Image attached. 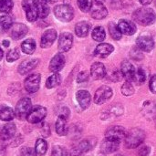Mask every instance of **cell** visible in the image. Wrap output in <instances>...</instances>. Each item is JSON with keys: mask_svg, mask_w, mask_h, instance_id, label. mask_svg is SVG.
<instances>
[{"mask_svg": "<svg viewBox=\"0 0 156 156\" xmlns=\"http://www.w3.org/2000/svg\"><path fill=\"white\" fill-rule=\"evenodd\" d=\"M133 20L142 26H150L156 20V14L154 9L149 7H140L133 14Z\"/></svg>", "mask_w": 156, "mask_h": 156, "instance_id": "1", "label": "cell"}, {"mask_svg": "<svg viewBox=\"0 0 156 156\" xmlns=\"http://www.w3.org/2000/svg\"><path fill=\"white\" fill-rule=\"evenodd\" d=\"M145 139V133L139 128H133L127 132L124 138L125 146L128 149H133L140 146Z\"/></svg>", "mask_w": 156, "mask_h": 156, "instance_id": "2", "label": "cell"}, {"mask_svg": "<svg viewBox=\"0 0 156 156\" xmlns=\"http://www.w3.org/2000/svg\"><path fill=\"white\" fill-rule=\"evenodd\" d=\"M54 14L56 17L62 22H69L74 17V10L72 6L66 4L56 5L54 8Z\"/></svg>", "mask_w": 156, "mask_h": 156, "instance_id": "3", "label": "cell"}, {"mask_svg": "<svg viewBox=\"0 0 156 156\" xmlns=\"http://www.w3.org/2000/svg\"><path fill=\"white\" fill-rule=\"evenodd\" d=\"M31 109H32L31 100L29 98H23L17 102L16 106L15 117H16V119H18L19 121H23L27 119V116Z\"/></svg>", "mask_w": 156, "mask_h": 156, "instance_id": "4", "label": "cell"}, {"mask_svg": "<svg viewBox=\"0 0 156 156\" xmlns=\"http://www.w3.org/2000/svg\"><path fill=\"white\" fill-rule=\"evenodd\" d=\"M47 116V109L43 106H35L30 110L27 116V120L31 124L41 122Z\"/></svg>", "mask_w": 156, "mask_h": 156, "instance_id": "5", "label": "cell"}, {"mask_svg": "<svg viewBox=\"0 0 156 156\" xmlns=\"http://www.w3.org/2000/svg\"><path fill=\"white\" fill-rule=\"evenodd\" d=\"M112 90L109 86L103 85L96 90L94 95V102L98 105H101L109 101L112 97Z\"/></svg>", "mask_w": 156, "mask_h": 156, "instance_id": "6", "label": "cell"}, {"mask_svg": "<svg viewBox=\"0 0 156 156\" xmlns=\"http://www.w3.org/2000/svg\"><path fill=\"white\" fill-rule=\"evenodd\" d=\"M136 46L144 52H150L154 48V41L149 35H141L136 39Z\"/></svg>", "mask_w": 156, "mask_h": 156, "instance_id": "7", "label": "cell"}, {"mask_svg": "<svg viewBox=\"0 0 156 156\" xmlns=\"http://www.w3.org/2000/svg\"><path fill=\"white\" fill-rule=\"evenodd\" d=\"M39 85H40V74L38 73L29 75L25 80V82H24L25 89L29 93L37 92L39 89Z\"/></svg>", "mask_w": 156, "mask_h": 156, "instance_id": "8", "label": "cell"}, {"mask_svg": "<svg viewBox=\"0 0 156 156\" xmlns=\"http://www.w3.org/2000/svg\"><path fill=\"white\" fill-rule=\"evenodd\" d=\"M22 6L26 12L27 19L29 22L36 21L37 18L38 17V15H37V10L34 0H23Z\"/></svg>", "mask_w": 156, "mask_h": 156, "instance_id": "9", "label": "cell"}, {"mask_svg": "<svg viewBox=\"0 0 156 156\" xmlns=\"http://www.w3.org/2000/svg\"><path fill=\"white\" fill-rule=\"evenodd\" d=\"M127 133V131L122 127V126H112L108 128L105 132V138H111V139H115L122 141L125 138Z\"/></svg>", "mask_w": 156, "mask_h": 156, "instance_id": "10", "label": "cell"}, {"mask_svg": "<svg viewBox=\"0 0 156 156\" xmlns=\"http://www.w3.org/2000/svg\"><path fill=\"white\" fill-rule=\"evenodd\" d=\"M96 142L92 143L90 140H83L81 141L78 145H76L72 150H71V156H81L82 154H86L87 152L90 151Z\"/></svg>", "mask_w": 156, "mask_h": 156, "instance_id": "11", "label": "cell"}, {"mask_svg": "<svg viewBox=\"0 0 156 156\" xmlns=\"http://www.w3.org/2000/svg\"><path fill=\"white\" fill-rule=\"evenodd\" d=\"M73 44V36L71 33L69 32H64L59 36L58 38V50L62 52H67L69 51Z\"/></svg>", "mask_w": 156, "mask_h": 156, "instance_id": "12", "label": "cell"}, {"mask_svg": "<svg viewBox=\"0 0 156 156\" xmlns=\"http://www.w3.org/2000/svg\"><path fill=\"white\" fill-rule=\"evenodd\" d=\"M90 15L94 19H103L107 16L108 15V10L106 6L103 5V3L97 2L95 1L94 4H92L91 8H90Z\"/></svg>", "mask_w": 156, "mask_h": 156, "instance_id": "13", "label": "cell"}, {"mask_svg": "<svg viewBox=\"0 0 156 156\" xmlns=\"http://www.w3.org/2000/svg\"><path fill=\"white\" fill-rule=\"evenodd\" d=\"M121 141L111 139V138H105L101 145V151L106 154H112L116 152L120 147Z\"/></svg>", "mask_w": 156, "mask_h": 156, "instance_id": "14", "label": "cell"}, {"mask_svg": "<svg viewBox=\"0 0 156 156\" xmlns=\"http://www.w3.org/2000/svg\"><path fill=\"white\" fill-rule=\"evenodd\" d=\"M58 37L57 31L55 29H48L46 30L42 37H41V40H40V46L43 48H49L56 40Z\"/></svg>", "mask_w": 156, "mask_h": 156, "instance_id": "15", "label": "cell"}, {"mask_svg": "<svg viewBox=\"0 0 156 156\" xmlns=\"http://www.w3.org/2000/svg\"><path fill=\"white\" fill-rule=\"evenodd\" d=\"M10 36L12 38L14 39H20L22 37H24L27 31L28 28L25 24H21V23H16L13 24L12 27H10Z\"/></svg>", "mask_w": 156, "mask_h": 156, "instance_id": "16", "label": "cell"}, {"mask_svg": "<svg viewBox=\"0 0 156 156\" xmlns=\"http://www.w3.org/2000/svg\"><path fill=\"white\" fill-rule=\"evenodd\" d=\"M118 28L122 34L126 36H132L136 32V26L133 22L127 19H121L118 23Z\"/></svg>", "mask_w": 156, "mask_h": 156, "instance_id": "17", "label": "cell"}, {"mask_svg": "<svg viewBox=\"0 0 156 156\" xmlns=\"http://www.w3.org/2000/svg\"><path fill=\"white\" fill-rule=\"evenodd\" d=\"M65 57L62 53L56 54L49 63V70L52 72H58L60 71L65 66Z\"/></svg>", "mask_w": 156, "mask_h": 156, "instance_id": "18", "label": "cell"}, {"mask_svg": "<svg viewBox=\"0 0 156 156\" xmlns=\"http://www.w3.org/2000/svg\"><path fill=\"white\" fill-rule=\"evenodd\" d=\"M114 50V48L112 45L109 43H101L97 46V48L94 50V56L100 58H105L109 55H111Z\"/></svg>", "mask_w": 156, "mask_h": 156, "instance_id": "19", "label": "cell"}, {"mask_svg": "<svg viewBox=\"0 0 156 156\" xmlns=\"http://www.w3.org/2000/svg\"><path fill=\"white\" fill-rule=\"evenodd\" d=\"M90 75L93 80H99L106 76V68L101 62H95L90 67Z\"/></svg>", "mask_w": 156, "mask_h": 156, "instance_id": "20", "label": "cell"}, {"mask_svg": "<svg viewBox=\"0 0 156 156\" xmlns=\"http://www.w3.org/2000/svg\"><path fill=\"white\" fill-rule=\"evenodd\" d=\"M39 60L37 58H33V59H26L25 61H23L22 63L19 64L17 70L18 73L21 75H26L27 74L29 71H31L32 69H34L37 65H38Z\"/></svg>", "mask_w": 156, "mask_h": 156, "instance_id": "21", "label": "cell"}, {"mask_svg": "<svg viewBox=\"0 0 156 156\" xmlns=\"http://www.w3.org/2000/svg\"><path fill=\"white\" fill-rule=\"evenodd\" d=\"M16 132V127L15 123L9 122L5 124L0 131V139L2 141H8L14 138Z\"/></svg>", "mask_w": 156, "mask_h": 156, "instance_id": "22", "label": "cell"}, {"mask_svg": "<svg viewBox=\"0 0 156 156\" xmlns=\"http://www.w3.org/2000/svg\"><path fill=\"white\" fill-rule=\"evenodd\" d=\"M135 71H136V69L134 68V66L131 62H129L127 60H124L122 62L121 73L127 80H129V81L133 80V78L135 74Z\"/></svg>", "mask_w": 156, "mask_h": 156, "instance_id": "23", "label": "cell"}, {"mask_svg": "<svg viewBox=\"0 0 156 156\" xmlns=\"http://www.w3.org/2000/svg\"><path fill=\"white\" fill-rule=\"evenodd\" d=\"M76 99L82 110H86L90 107L91 97L90 92H88L87 90H79L76 93Z\"/></svg>", "mask_w": 156, "mask_h": 156, "instance_id": "24", "label": "cell"}, {"mask_svg": "<svg viewBox=\"0 0 156 156\" xmlns=\"http://www.w3.org/2000/svg\"><path fill=\"white\" fill-rule=\"evenodd\" d=\"M90 30V24L87 21H80L75 26V33L80 37H86Z\"/></svg>", "mask_w": 156, "mask_h": 156, "instance_id": "25", "label": "cell"}, {"mask_svg": "<svg viewBox=\"0 0 156 156\" xmlns=\"http://www.w3.org/2000/svg\"><path fill=\"white\" fill-rule=\"evenodd\" d=\"M15 118V111L5 104H0V120L3 122H10Z\"/></svg>", "mask_w": 156, "mask_h": 156, "instance_id": "26", "label": "cell"}, {"mask_svg": "<svg viewBox=\"0 0 156 156\" xmlns=\"http://www.w3.org/2000/svg\"><path fill=\"white\" fill-rule=\"evenodd\" d=\"M37 10V15L41 18H45L49 14V6L46 0H34Z\"/></svg>", "mask_w": 156, "mask_h": 156, "instance_id": "27", "label": "cell"}, {"mask_svg": "<svg viewBox=\"0 0 156 156\" xmlns=\"http://www.w3.org/2000/svg\"><path fill=\"white\" fill-rule=\"evenodd\" d=\"M67 119L62 117V116H58L57 122H56V133L59 136H65L68 134V128H67Z\"/></svg>", "mask_w": 156, "mask_h": 156, "instance_id": "28", "label": "cell"}, {"mask_svg": "<svg viewBox=\"0 0 156 156\" xmlns=\"http://www.w3.org/2000/svg\"><path fill=\"white\" fill-rule=\"evenodd\" d=\"M21 49L24 53H26L27 55L33 54L36 50V41L33 38L26 39L21 44Z\"/></svg>", "mask_w": 156, "mask_h": 156, "instance_id": "29", "label": "cell"}, {"mask_svg": "<svg viewBox=\"0 0 156 156\" xmlns=\"http://www.w3.org/2000/svg\"><path fill=\"white\" fill-rule=\"evenodd\" d=\"M60 82H61L60 75L58 73H55L48 78V80L46 81V87L48 89H52V88L58 86L60 84Z\"/></svg>", "mask_w": 156, "mask_h": 156, "instance_id": "30", "label": "cell"}, {"mask_svg": "<svg viewBox=\"0 0 156 156\" xmlns=\"http://www.w3.org/2000/svg\"><path fill=\"white\" fill-rule=\"evenodd\" d=\"M91 36H92V38L95 40V41H98V42H102L105 37H106V33H105V30L102 27H96L92 33H91Z\"/></svg>", "mask_w": 156, "mask_h": 156, "instance_id": "31", "label": "cell"}, {"mask_svg": "<svg viewBox=\"0 0 156 156\" xmlns=\"http://www.w3.org/2000/svg\"><path fill=\"white\" fill-rule=\"evenodd\" d=\"M13 25L12 18L8 16H0V32H5L10 29Z\"/></svg>", "mask_w": 156, "mask_h": 156, "instance_id": "32", "label": "cell"}, {"mask_svg": "<svg viewBox=\"0 0 156 156\" xmlns=\"http://www.w3.org/2000/svg\"><path fill=\"white\" fill-rule=\"evenodd\" d=\"M108 28H109V32L111 37L114 39V40H120L122 38V33L118 28V26L113 23V22H110L108 25Z\"/></svg>", "mask_w": 156, "mask_h": 156, "instance_id": "33", "label": "cell"}, {"mask_svg": "<svg viewBox=\"0 0 156 156\" xmlns=\"http://www.w3.org/2000/svg\"><path fill=\"white\" fill-rule=\"evenodd\" d=\"M35 151L37 153V154L38 155H44L46 154L47 151H48V144L44 139H38L36 143V147H35Z\"/></svg>", "mask_w": 156, "mask_h": 156, "instance_id": "34", "label": "cell"}, {"mask_svg": "<svg viewBox=\"0 0 156 156\" xmlns=\"http://www.w3.org/2000/svg\"><path fill=\"white\" fill-rule=\"evenodd\" d=\"M146 80V75L143 69H137L132 81H134L137 85H143Z\"/></svg>", "mask_w": 156, "mask_h": 156, "instance_id": "35", "label": "cell"}, {"mask_svg": "<svg viewBox=\"0 0 156 156\" xmlns=\"http://www.w3.org/2000/svg\"><path fill=\"white\" fill-rule=\"evenodd\" d=\"M122 93L124 96H131L134 93V88L133 86V84L131 83V81L127 80L126 82H124L122 86Z\"/></svg>", "mask_w": 156, "mask_h": 156, "instance_id": "36", "label": "cell"}, {"mask_svg": "<svg viewBox=\"0 0 156 156\" xmlns=\"http://www.w3.org/2000/svg\"><path fill=\"white\" fill-rule=\"evenodd\" d=\"M13 0H0V12L8 13L13 8Z\"/></svg>", "mask_w": 156, "mask_h": 156, "instance_id": "37", "label": "cell"}, {"mask_svg": "<svg viewBox=\"0 0 156 156\" xmlns=\"http://www.w3.org/2000/svg\"><path fill=\"white\" fill-rule=\"evenodd\" d=\"M130 56L134 60H142L144 58V54H143V51L136 46L134 48H133L131 49V52H130Z\"/></svg>", "mask_w": 156, "mask_h": 156, "instance_id": "38", "label": "cell"}, {"mask_svg": "<svg viewBox=\"0 0 156 156\" xmlns=\"http://www.w3.org/2000/svg\"><path fill=\"white\" fill-rule=\"evenodd\" d=\"M78 5L82 12H89L92 5L91 0H78Z\"/></svg>", "mask_w": 156, "mask_h": 156, "instance_id": "39", "label": "cell"}, {"mask_svg": "<svg viewBox=\"0 0 156 156\" xmlns=\"http://www.w3.org/2000/svg\"><path fill=\"white\" fill-rule=\"evenodd\" d=\"M18 58H19V52L16 48H13L8 51L7 56H6V60L8 62H13Z\"/></svg>", "mask_w": 156, "mask_h": 156, "instance_id": "40", "label": "cell"}, {"mask_svg": "<svg viewBox=\"0 0 156 156\" xmlns=\"http://www.w3.org/2000/svg\"><path fill=\"white\" fill-rule=\"evenodd\" d=\"M18 156H37V153L33 148L23 147L19 151V155Z\"/></svg>", "mask_w": 156, "mask_h": 156, "instance_id": "41", "label": "cell"}, {"mask_svg": "<svg viewBox=\"0 0 156 156\" xmlns=\"http://www.w3.org/2000/svg\"><path fill=\"white\" fill-rule=\"evenodd\" d=\"M51 156H66V150L62 146L56 145L52 149Z\"/></svg>", "mask_w": 156, "mask_h": 156, "instance_id": "42", "label": "cell"}, {"mask_svg": "<svg viewBox=\"0 0 156 156\" xmlns=\"http://www.w3.org/2000/svg\"><path fill=\"white\" fill-rule=\"evenodd\" d=\"M89 80V73L87 71H81L79 73L78 77H77V81L79 83H82V82H86Z\"/></svg>", "mask_w": 156, "mask_h": 156, "instance_id": "43", "label": "cell"}, {"mask_svg": "<svg viewBox=\"0 0 156 156\" xmlns=\"http://www.w3.org/2000/svg\"><path fill=\"white\" fill-rule=\"evenodd\" d=\"M151 152V149L146 146V145H144V146H141L138 150V155L139 156H147Z\"/></svg>", "mask_w": 156, "mask_h": 156, "instance_id": "44", "label": "cell"}, {"mask_svg": "<svg viewBox=\"0 0 156 156\" xmlns=\"http://www.w3.org/2000/svg\"><path fill=\"white\" fill-rule=\"evenodd\" d=\"M149 88H150V90L156 94V74L155 75H153L151 80H150V82H149Z\"/></svg>", "mask_w": 156, "mask_h": 156, "instance_id": "45", "label": "cell"}, {"mask_svg": "<svg viewBox=\"0 0 156 156\" xmlns=\"http://www.w3.org/2000/svg\"><path fill=\"white\" fill-rule=\"evenodd\" d=\"M41 134L44 137H48L50 135V128L48 123H44L41 128Z\"/></svg>", "mask_w": 156, "mask_h": 156, "instance_id": "46", "label": "cell"}, {"mask_svg": "<svg viewBox=\"0 0 156 156\" xmlns=\"http://www.w3.org/2000/svg\"><path fill=\"white\" fill-rule=\"evenodd\" d=\"M122 79V73L119 71H114L110 75V80L112 81H119Z\"/></svg>", "mask_w": 156, "mask_h": 156, "instance_id": "47", "label": "cell"}, {"mask_svg": "<svg viewBox=\"0 0 156 156\" xmlns=\"http://www.w3.org/2000/svg\"><path fill=\"white\" fill-rule=\"evenodd\" d=\"M58 116H62V117L68 119L69 116V110L67 107H62V108H60L59 115H58Z\"/></svg>", "mask_w": 156, "mask_h": 156, "instance_id": "48", "label": "cell"}, {"mask_svg": "<svg viewBox=\"0 0 156 156\" xmlns=\"http://www.w3.org/2000/svg\"><path fill=\"white\" fill-rule=\"evenodd\" d=\"M139 2L143 5H150L153 0H139Z\"/></svg>", "mask_w": 156, "mask_h": 156, "instance_id": "49", "label": "cell"}, {"mask_svg": "<svg viewBox=\"0 0 156 156\" xmlns=\"http://www.w3.org/2000/svg\"><path fill=\"white\" fill-rule=\"evenodd\" d=\"M2 44H3V46H4V47L7 48V47H9V45H10V42H9L8 40H3Z\"/></svg>", "mask_w": 156, "mask_h": 156, "instance_id": "50", "label": "cell"}, {"mask_svg": "<svg viewBox=\"0 0 156 156\" xmlns=\"http://www.w3.org/2000/svg\"><path fill=\"white\" fill-rule=\"evenodd\" d=\"M3 56H4V53H3V50L0 48V60L3 58Z\"/></svg>", "mask_w": 156, "mask_h": 156, "instance_id": "51", "label": "cell"}, {"mask_svg": "<svg viewBox=\"0 0 156 156\" xmlns=\"http://www.w3.org/2000/svg\"><path fill=\"white\" fill-rule=\"evenodd\" d=\"M48 3H50V4H53V3H55V2H57L58 0H46Z\"/></svg>", "mask_w": 156, "mask_h": 156, "instance_id": "52", "label": "cell"}, {"mask_svg": "<svg viewBox=\"0 0 156 156\" xmlns=\"http://www.w3.org/2000/svg\"><path fill=\"white\" fill-rule=\"evenodd\" d=\"M95 1H97V2H101V3H103V1H104V0H95Z\"/></svg>", "mask_w": 156, "mask_h": 156, "instance_id": "53", "label": "cell"}, {"mask_svg": "<svg viewBox=\"0 0 156 156\" xmlns=\"http://www.w3.org/2000/svg\"><path fill=\"white\" fill-rule=\"evenodd\" d=\"M115 156H123V155H121V154H118V155H115Z\"/></svg>", "mask_w": 156, "mask_h": 156, "instance_id": "54", "label": "cell"}, {"mask_svg": "<svg viewBox=\"0 0 156 156\" xmlns=\"http://www.w3.org/2000/svg\"><path fill=\"white\" fill-rule=\"evenodd\" d=\"M155 122H156V118H155Z\"/></svg>", "mask_w": 156, "mask_h": 156, "instance_id": "55", "label": "cell"}, {"mask_svg": "<svg viewBox=\"0 0 156 156\" xmlns=\"http://www.w3.org/2000/svg\"><path fill=\"white\" fill-rule=\"evenodd\" d=\"M155 5H156V0H155Z\"/></svg>", "mask_w": 156, "mask_h": 156, "instance_id": "56", "label": "cell"}, {"mask_svg": "<svg viewBox=\"0 0 156 156\" xmlns=\"http://www.w3.org/2000/svg\"><path fill=\"white\" fill-rule=\"evenodd\" d=\"M101 156H106V155H101Z\"/></svg>", "mask_w": 156, "mask_h": 156, "instance_id": "57", "label": "cell"}]
</instances>
